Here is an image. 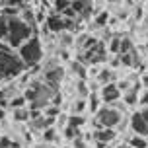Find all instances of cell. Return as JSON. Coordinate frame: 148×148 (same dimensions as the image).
<instances>
[{"label": "cell", "instance_id": "obj_1", "mask_svg": "<svg viewBox=\"0 0 148 148\" xmlns=\"http://www.w3.org/2000/svg\"><path fill=\"white\" fill-rule=\"evenodd\" d=\"M23 96L29 101V103H27L29 109L43 111L45 107L53 101V97L57 96V88L51 86V84H47L45 80H35L27 86V90L23 92Z\"/></svg>", "mask_w": 148, "mask_h": 148}, {"label": "cell", "instance_id": "obj_2", "mask_svg": "<svg viewBox=\"0 0 148 148\" xmlns=\"http://www.w3.org/2000/svg\"><path fill=\"white\" fill-rule=\"evenodd\" d=\"M23 60L20 59V55L12 53L10 45H2L0 43V80H12L22 76V72L25 70Z\"/></svg>", "mask_w": 148, "mask_h": 148}, {"label": "cell", "instance_id": "obj_3", "mask_svg": "<svg viewBox=\"0 0 148 148\" xmlns=\"http://www.w3.org/2000/svg\"><path fill=\"white\" fill-rule=\"evenodd\" d=\"M33 27L23 20L22 16H10L8 18V35H6V45H10L12 49H18L23 41H27L33 35Z\"/></svg>", "mask_w": 148, "mask_h": 148}, {"label": "cell", "instance_id": "obj_4", "mask_svg": "<svg viewBox=\"0 0 148 148\" xmlns=\"http://www.w3.org/2000/svg\"><path fill=\"white\" fill-rule=\"evenodd\" d=\"M18 55L20 59L23 60V64L29 68V66H37L41 59H43V45H41V39L33 33V35L23 41L20 47H18Z\"/></svg>", "mask_w": 148, "mask_h": 148}, {"label": "cell", "instance_id": "obj_5", "mask_svg": "<svg viewBox=\"0 0 148 148\" xmlns=\"http://www.w3.org/2000/svg\"><path fill=\"white\" fill-rule=\"evenodd\" d=\"M123 121V111L117 109L115 105H101L96 111V127H109V129H117Z\"/></svg>", "mask_w": 148, "mask_h": 148}, {"label": "cell", "instance_id": "obj_6", "mask_svg": "<svg viewBox=\"0 0 148 148\" xmlns=\"http://www.w3.org/2000/svg\"><path fill=\"white\" fill-rule=\"evenodd\" d=\"M129 127L134 134H142V136L148 138V107L134 111L129 119Z\"/></svg>", "mask_w": 148, "mask_h": 148}, {"label": "cell", "instance_id": "obj_7", "mask_svg": "<svg viewBox=\"0 0 148 148\" xmlns=\"http://www.w3.org/2000/svg\"><path fill=\"white\" fill-rule=\"evenodd\" d=\"M99 97H101V101H103V103H113V101L121 99V90H119L117 82L103 84V86L99 88Z\"/></svg>", "mask_w": 148, "mask_h": 148}, {"label": "cell", "instance_id": "obj_8", "mask_svg": "<svg viewBox=\"0 0 148 148\" xmlns=\"http://www.w3.org/2000/svg\"><path fill=\"white\" fill-rule=\"evenodd\" d=\"M70 8H72L74 16H76L78 20H88L90 16H92L94 4H92V0H72Z\"/></svg>", "mask_w": 148, "mask_h": 148}, {"label": "cell", "instance_id": "obj_9", "mask_svg": "<svg viewBox=\"0 0 148 148\" xmlns=\"http://www.w3.org/2000/svg\"><path fill=\"white\" fill-rule=\"evenodd\" d=\"M140 88H142V84L136 82V84H131V86L121 94L127 107H134V105L138 103V99H140Z\"/></svg>", "mask_w": 148, "mask_h": 148}, {"label": "cell", "instance_id": "obj_10", "mask_svg": "<svg viewBox=\"0 0 148 148\" xmlns=\"http://www.w3.org/2000/svg\"><path fill=\"white\" fill-rule=\"evenodd\" d=\"M62 78H64V68L62 66H49L47 70H45V74H43V80L47 82V84H51V86H59L60 82H62Z\"/></svg>", "mask_w": 148, "mask_h": 148}, {"label": "cell", "instance_id": "obj_11", "mask_svg": "<svg viewBox=\"0 0 148 148\" xmlns=\"http://www.w3.org/2000/svg\"><path fill=\"white\" fill-rule=\"evenodd\" d=\"M117 138V133H115V129H109V127H96V131H94V140L96 142H105V144H109Z\"/></svg>", "mask_w": 148, "mask_h": 148}, {"label": "cell", "instance_id": "obj_12", "mask_svg": "<svg viewBox=\"0 0 148 148\" xmlns=\"http://www.w3.org/2000/svg\"><path fill=\"white\" fill-rule=\"evenodd\" d=\"M96 78H97V82L103 86V84H109V82H115V80H117V74H115V70H113V68L105 66V68H101V70L96 74Z\"/></svg>", "mask_w": 148, "mask_h": 148}, {"label": "cell", "instance_id": "obj_13", "mask_svg": "<svg viewBox=\"0 0 148 148\" xmlns=\"http://www.w3.org/2000/svg\"><path fill=\"white\" fill-rule=\"evenodd\" d=\"M127 144L133 146V148H148V138L142 136V134H133V136L127 140Z\"/></svg>", "mask_w": 148, "mask_h": 148}, {"label": "cell", "instance_id": "obj_14", "mask_svg": "<svg viewBox=\"0 0 148 148\" xmlns=\"http://www.w3.org/2000/svg\"><path fill=\"white\" fill-rule=\"evenodd\" d=\"M14 119L16 121H29L31 119V111L27 105H23V107H16L14 109Z\"/></svg>", "mask_w": 148, "mask_h": 148}, {"label": "cell", "instance_id": "obj_15", "mask_svg": "<svg viewBox=\"0 0 148 148\" xmlns=\"http://www.w3.org/2000/svg\"><path fill=\"white\" fill-rule=\"evenodd\" d=\"M72 72L80 78V80H86L88 78V74H86V64L80 62V60H74L72 62Z\"/></svg>", "mask_w": 148, "mask_h": 148}, {"label": "cell", "instance_id": "obj_16", "mask_svg": "<svg viewBox=\"0 0 148 148\" xmlns=\"http://www.w3.org/2000/svg\"><path fill=\"white\" fill-rule=\"evenodd\" d=\"M90 99H88V107H90V111H94V113H96L97 109H99V107H101V105H99V101H101V97H99V94H97V92H90Z\"/></svg>", "mask_w": 148, "mask_h": 148}, {"label": "cell", "instance_id": "obj_17", "mask_svg": "<svg viewBox=\"0 0 148 148\" xmlns=\"http://www.w3.org/2000/svg\"><path fill=\"white\" fill-rule=\"evenodd\" d=\"M59 138V134H57V131H55V127H47L45 131H41V140L43 142H53Z\"/></svg>", "mask_w": 148, "mask_h": 148}, {"label": "cell", "instance_id": "obj_18", "mask_svg": "<svg viewBox=\"0 0 148 148\" xmlns=\"http://www.w3.org/2000/svg\"><path fill=\"white\" fill-rule=\"evenodd\" d=\"M22 18H23V20H25L27 23H29L33 29H35V25H37V18H35V14H33V10H29V8H23V10H22Z\"/></svg>", "mask_w": 148, "mask_h": 148}, {"label": "cell", "instance_id": "obj_19", "mask_svg": "<svg viewBox=\"0 0 148 148\" xmlns=\"http://www.w3.org/2000/svg\"><path fill=\"white\" fill-rule=\"evenodd\" d=\"M84 123H86V119L82 117L80 113H72V115H70V119H68V123H66V125L76 127V129H80V127L84 125Z\"/></svg>", "mask_w": 148, "mask_h": 148}, {"label": "cell", "instance_id": "obj_20", "mask_svg": "<svg viewBox=\"0 0 148 148\" xmlns=\"http://www.w3.org/2000/svg\"><path fill=\"white\" fill-rule=\"evenodd\" d=\"M8 35V16L0 14V39L4 41Z\"/></svg>", "mask_w": 148, "mask_h": 148}, {"label": "cell", "instance_id": "obj_21", "mask_svg": "<svg viewBox=\"0 0 148 148\" xmlns=\"http://www.w3.org/2000/svg\"><path fill=\"white\" fill-rule=\"evenodd\" d=\"M80 134V129H76V127H70V125H66V129H64V138L66 140H70L72 142L76 136Z\"/></svg>", "mask_w": 148, "mask_h": 148}, {"label": "cell", "instance_id": "obj_22", "mask_svg": "<svg viewBox=\"0 0 148 148\" xmlns=\"http://www.w3.org/2000/svg\"><path fill=\"white\" fill-rule=\"evenodd\" d=\"M107 20H109V14L103 10V12H99V14H97L94 25H96V27H101V25H105V23H107Z\"/></svg>", "mask_w": 148, "mask_h": 148}, {"label": "cell", "instance_id": "obj_23", "mask_svg": "<svg viewBox=\"0 0 148 148\" xmlns=\"http://www.w3.org/2000/svg\"><path fill=\"white\" fill-rule=\"evenodd\" d=\"M0 148H22V146H20V142L4 136V138H0Z\"/></svg>", "mask_w": 148, "mask_h": 148}, {"label": "cell", "instance_id": "obj_24", "mask_svg": "<svg viewBox=\"0 0 148 148\" xmlns=\"http://www.w3.org/2000/svg\"><path fill=\"white\" fill-rule=\"evenodd\" d=\"M86 107H88V105H86V99H76L72 103V113H82Z\"/></svg>", "mask_w": 148, "mask_h": 148}, {"label": "cell", "instance_id": "obj_25", "mask_svg": "<svg viewBox=\"0 0 148 148\" xmlns=\"http://www.w3.org/2000/svg\"><path fill=\"white\" fill-rule=\"evenodd\" d=\"M119 47H121V37H113V39H111V43H109V51L117 55Z\"/></svg>", "mask_w": 148, "mask_h": 148}, {"label": "cell", "instance_id": "obj_26", "mask_svg": "<svg viewBox=\"0 0 148 148\" xmlns=\"http://www.w3.org/2000/svg\"><path fill=\"white\" fill-rule=\"evenodd\" d=\"M2 6H16V8H22L23 0H0Z\"/></svg>", "mask_w": 148, "mask_h": 148}, {"label": "cell", "instance_id": "obj_27", "mask_svg": "<svg viewBox=\"0 0 148 148\" xmlns=\"http://www.w3.org/2000/svg\"><path fill=\"white\" fill-rule=\"evenodd\" d=\"M78 94H80L82 97H86V96H90V90L86 88V84H84V80H80L78 82V90H76Z\"/></svg>", "mask_w": 148, "mask_h": 148}, {"label": "cell", "instance_id": "obj_28", "mask_svg": "<svg viewBox=\"0 0 148 148\" xmlns=\"http://www.w3.org/2000/svg\"><path fill=\"white\" fill-rule=\"evenodd\" d=\"M72 146H74V148H88V144H86V140H84L80 134H78V136L72 140Z\"/></svg>", "mask_w": 148, "mask_h": 148}, {"label": "cell", "instance_id": "obj_29", "mask_svg": "<svg viewBox=\"0 0 148 148\" xmlns=\"http://www.w3.org/2000/svg\"><path fill=\"white\" fill-rule=\"evenodd\" d=\"M138 103H140L142 107H148V88L140 94V99H138Z\"/></svg>", "mask_w": 148, "mask_h": 148}, {"label": "cell", "instance_id": "obj_30", "mask_svg": "<svg viewBox=\"0 0 148 148\" xmlns=\"http://www.w3.org/2000/svg\"><path fill=\"white\" fill-rule=\"evenodd\" d=\"M140 84H142V88H144V90L148 88V72H146V74H144V76L140 78Z\"/></svg>", "mask_w": 148, "mask_h": 148}, {"label": "cell", "instance_id": "obj_31", "mask_svg": "<svg viewBox=\"0 0 148 148\" xmlns=\"http://www.w3.org/2000/svg\"><path fill=\"white\" fill-rule=\"evenodd\" d=\"M0 119H4V109L0 107Z\"/></svg>", "mask_w": 148, "mask_h": 148}, {"label": "cell", "instance_id": "obj_32", "mask_svg": "<svg viewBox=\"0 0 148 148\" xmlns=\"http://www.w3.org/2000/svg\"><path fill=\"white\" fill-rule=\"evenodd\" d=\"M119 148H133V146H129V144H123V146H119Z\"/></svg>", "mask_w": 148, "mask_h": 148}, {"label": "cell", "instance_id": "obj_33", "mask_svg": "<svg viewBox=\"0 0 148 148\" xmlns=\"http://www.w3.org/2000/svg\"><path fill=\"white\" fill-rule=\"evenodd\" d=\"M35 148H45V142H43V144H39V146H35Z\"/></svg>", "mask_w": 148, "mask_h": 148}, {"label": "cell", "instance_id": "obj_34", "mask_svg": "<svg viewBox=\"0 0 148 148\" xmlns=\"http://www.w3.org/2000/svg\"><path fill=\"white\" fill-rule=\"evenodd\" d=\"M146 49H148V35H146Z\"/></svg>", "mask_w": 148, "mask_h": 148}, {"label": "cell", "instance_id": "obj_35", "mask_svg": "<svg viewBox=\"0 0 148 148\" xmlns=\"http://www.w3.org/2000/svg\"><path fill=\"white\" fill-rule=\"evenodd\" d=\"M62 148H68V146H62Z\"/></svg>", "mask_w": 148, "mask_h": 148}]
</instances>
